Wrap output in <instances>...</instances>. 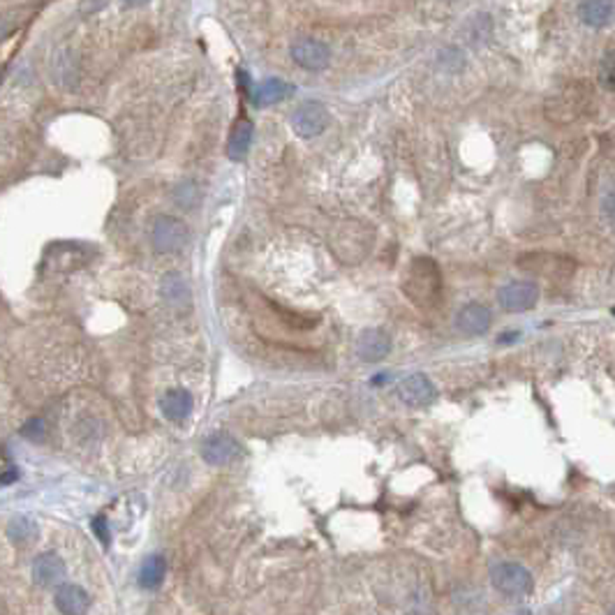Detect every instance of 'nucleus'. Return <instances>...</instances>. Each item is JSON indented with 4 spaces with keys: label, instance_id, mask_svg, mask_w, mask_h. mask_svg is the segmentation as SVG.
Wrapping results in <instances>:
<instances>
[{
    "label": "nucleus",
    "instance_id": "nucleus-9",
    "mask_svg": "<svg viewBox=\"0 0 615 615\" xmlns=\"http://www.w3.org/2000/svg\"><path fill=\"white\" fill-rule=\"evenodd\" d=\"M391 352V340L389 336L380 329H366L356 340V354L363 358V361H382L386 354Z\"/></svg>",
    "mask_w": 615,
    "mask_h": 615
},
{
    "label": "nucleus",
    "instance_id": "nucleus-18",
    "mask_svg": "<svg viewBox=\"0 0 615 615\" xmlns=\"http://www.w3.org/2000/svg\"><path fill=\"white\" fill-rule=\"evenodd\" d=\"M252 144V125L250 120H239L236 123V128L232 132V139H229V157L232 160H243L245 153H248V148Z\"/></svg>",
    "mask_w": 615,
    "mask_h": 615
},
{
    "label": "nucleus",
    "instance_id": "nucleus-5",
    "mask_svg": "<svg viewBox=\"0 0 615 615\" xmlns=\"http://www.w3.org/2000/svg\"><path fill=\"white\" fill-rule=\"evenodd\" d=\"M329 125V111L324 104L319 102H304L291 116V128L299 137L310 139L317 137L326 130Z\"/></svg>",
    "mask_w": 615,
    "mask_h": 615
},
{
    "label": "nucleus",
    "instance_id": "nucleus-16",
    "mask_svg": "<svg viewBox=\"0 0 615 615\" xmlns=\"http://www.w3.org/2000/svg\"><path fill=\"white\" fill-rule=\"evenodd\" d=\"M289 93H291V88L287 86L285 81L267 79V81L259 83L257 91H254V104H257V107H269V104L282 102L289 95Z\"/></svg>",
    "mask_w": 615,
    "mask_h": 615
},
{
    "label": "nucleus",
    "instance_id": "nucleus-13",
    "mask_svg": "<svg viewBox=\"0 0 615 615\" xmlns=\"http://www.w3.org/2000/svg\"><path fill=\"white\" fill-rule=\"evenodd\" d=\"M56 606H58L61 613L79 615V613H86V611H88L91 597H88L86 590L79 588V585L63 583V585H58V590H56Z\"/></svg>",
    "mask_w": 615,
    "mask_h": 615
},
{
    "label": "nucleus",
    "instance_id": "nucleus-20",
    "mask_svg": "<svg viewBox=\"0 0 615 615\" xmlns=\"http://www.w3.org/2000/svg\"><path fill=\"white\" fill-rule=\"evenodd\" d=\"M599 81L606 91L615 93V49L604 56V61L599 65Z\"/></svg>",
    "mask_w": 615,
    "mask_h": 615
},
{
    "label": "nucleus",
    "instance_id": "nucleus-17",
    "mask_svg": "<svg viewBox=\"0 0 615 615\" xmlns=\"http://www.w3.org/2000/svg\"><path fill=\"white\" fill-rule=\"evenodd\" d=\"M165 572H167L165 557L162 555H148L144 564H141L139 581L146 590H155V588H160V583L165 581Z\"/></svg>",
    "mask_w": 615,
    "mask_h": 615
},
{
    "label": "nucleus",
    "instance_id": "nucleus-10",
    "mask_svg": "<svg viewBox=\"0 0 615 615\" xmlns=\"http://www.w3.org/2000/svg\"><path fill=\"white\" fill-rule=\"evenodd\" d=\"M400 400L412 405V408H423L435 400V386L425 375H410L398 386Z\"/></svg>",
    "mask_w": 615,
    "mask_h": 615
},
{
    "label": "nucleus",
    "instance_id": "nucleus-12",
    "mask_svg": "<svg viewBox=\"0 0 615 615\" xmlns=\"http://www.w3.org/2000/svg\"><path fill=\"white\" fill-rule=\"evenodd\" d=\"M579 16L592 28H604L615 24V0H581Z\"/></svg>",
    "mask_w": 615,
    "mask_h": 615
},
{
    "label": "nucleus",
    "instance_id": "nucleus-25",
    "mask_svg": "<svg viewBox=\"0 0 615 615\" xmlns=\"http://www.w3.org/2000/svg\"><path fill=\"white\" fill-rule=\"evenodd\" d=\"M125 3H128V5H132V7H135V5H144V3H146V0H125Z\"/></svg>",
    "mask_w": 615,
    "mask_h": 615
},
{
    "label": "nucleus",
    "instance_id": "nucleus-19",
    "mask_svg": "<svg viewBox=\"0 0 615 615\" xmlns=\"http://www.w3.org/2000/svg\"><path fill=\"white\" fill-rule=\"evenodd\" d=\"M37 534V525L35 520L26 518V516H16L12 523H9V537L16 539V542H28Z\"/></svg>",
    "mask_w": 615,
    "mask_h": 615
},
{
    "label": "nucleus",
    "instance_id": "nucleus-22",
    "mask_svg": "<svg viewBox=\"0 0 615 615\" xmlns=\"http://www.w3.org/2000/svg\"><path fill=\"white\" fill-rule=\"evenodd\" d=\"M19 479V470H16V465H12V462H9V458L5 456L3 458V477H0V481H3V486H9L12 484V481H16Z\"/></svg>",
    "mask_w": 615,
    "mask_h": 615
},
{
    "label": "nucleus",
    "instance_id": "nucleus-7",
    "mask_svg": "<svg viewBox=\"0 0 615 615\" xmlns=\"http://www.w3.org/2000/svg\"><path fill=\"white\" fill-rule=\"evenodd\" d=\"M291 58H294V63H299L304 70L319 72L329 65L331 51L324 42L312 40V37H301V40L291 44Z\"/></svg>",
    "mask_w": 615,
    "mask_h": 615
},
{
    "label": "nucleus",
    "instance_id": "nucleus-24",
    "mask_svg": "<svg viewBox=\"0 0 615 615\" xmlns=\"http://www.w3.org/2000/svg\"><path fill=\"white\" fill-rule=\"evenodd\" d=\"M604 211H606L609 220L615 224V190L606 197V200H604Z\"/></svg>",
    "mask_w": 615,
    "mask_h": 615
},
{
    "label": "nucleus",
    "instance_id": "nucleus-3",
    "mask_svg": "<svg viewBox=\"0 0 615 615\" xmlns=\"http://www.w3.org/2000/svg\"><path fill=\"white\" fill-rule=\"evenodd\" d=\"M440 285H442V280H440L438 269H435V264L430 259H416L412 264V271H410L408 280H405L403 289L408 291L410 296L416 294V289H423V301H421V304H428V301H433L435 296H438Z\"/></svg>",
    "mask_w": 615,
    "mask_h": 615
},
{
    "label": "nucleus",
    "instance_id": "nucleus-14",
    "mask_svg": "<svg viewBox=\"0 0 615 615\" xmlns=\"http://www.w3.org/2000/svg\"><path fill=\"white\" fill-rule=\"evenodd\" d=\"M162 299L176 310H190L192 294L183 276H178V273H167L162 278Z\"/></svg>",
    "mask_w": 615,
    "mask_h": 615
},
{
    "label": "nucleus",
    "instance_id": "nucleus-2",
    "mask_svg": "<svg viewBox=\"0 0 615 615\" xmlns=\"http://www.w3.org/2000/svg\"><path fill=\"white\" fill-rule=\"evenodd\" d=\"M153 245L160 252H181L190 243V229L183 220L172 215H160L150 232Z\"/></svg>",
    "mask_w": 615,
    "mask_h": 615
},
{
    "label": "nucleus",
    "instance_id": "nucleus-21",
    "mask_svg": "<svg viewBox=\"0 0 615 615\" xmlns=\"http://www.w3.org/2000/svg\"><path fill=\"white\" fill-rule=\"evenodd\" d=\"M21 435H24L26 440H31V442H42V440L46 438L44 419H40V416H37V419H31V421H28L24 428H21Z\"/></svg>",
    "mask_w": 615,
    "mask_h": 615
},
{
    "label": "nucleus",
    "instance_id": "nucleus-11",
    "mask_svg": "<svg viewBox=\"0 0 615 615\" xmlns=\"http://www.w3.org/2000/svg\"><path fill=\"white\" fill-rule=\"evenodd\" d=\"M490 310L481 304H467L456 315V326L465 336H484L490 329Z\"/></svg>",
    "mask_w": 615,
    "mask_h": 615
},
{
    "label": "nucleus",
    "instance_id": "nucleus-26",
    "mask_svg": "<svg viewBox=\"0 0 615 615\" xmlns=\"http://www.w3.org/2000/svg\"><path fill=\"white\" fill-rule=\"evenodd\" d=\"M613 315H615V310H613Z\"/></svg>",
    "mask_w": 615,
    "mask_h": 615
},
{
    "label": "nucleus",
    "instance_id": "nucleus-15",
    "mask_svg": "<svg viewBox=\"0 0 615 615\" xmlns=\"http://www.w3.org/2000/svg\"><path fill=\"white\" fill-rule=\"evenodd\" d=\"M160 408H162V414L167 416L169 421L181 423L183 419H187V416L192 414L195 403H192V396L187 393V391L174 389V391H169V393L165 396L162 403H160Z\"/></svg>",
    "mask_w": 615,
    "mask_h": 615
},
{
    "label": "nucleus",
    "instance_id": "nucleus-4",
    "mask_svg": "<svg viewBox=\"0 0 615 615\" xmlns=\"http://www.w3.org/2000/svg\"><path fill=\"white\" fill-rule=\"evenodd\" d=\"M241 456V444L229 433H213L202 442V458L208 465L222 467Z\"/></svg>",
    "mask_w": 615,
    "mask_h": 615
},
{
    "label": "nucleus",
    "instance_id": "nucleus-6",
    "mask_svg": "<svg viewBox=\"0 0 615 615\" xmlns=\"http://www.w3.org/2000/svg\"><path fill=\"white\" fill-rule=\"evenodd\" d=\"M497 301L507 312L532 310L539 301V287L534 282H509L497 291Z\"/></svg>",
    "mask_w": 615,
    "mask_h": 615
},
{
    "label": "nucleus",
    "instance_id": "nucleus-1",
    "mask_svg": "<svg viewBox=\"0 0 615 615\" xmlns=\"http://www.w3.org/2000/svg\"><path fill=\"white\" fill-rule=\"evenodd\" d=\"M490 581L507 597H525L532 590V574L523 564L516 562H497L490 569Z\"/></svg>",
    "mask_w": 615,
    "mask_h": 615
},
{
    "label": "nucleus",
    "instance_id": "nucleus-23",
    "mask_svg": "<svg viewBox=\"0 0 615 615\" xmlns=\"http://www.w3.org/2000/svg\"><path fill=\"white\" fill-rule=\"evenodd\" d=\"M93 529H95V534L100 537L102 544H109V542H111V534H109V529H107V520H104V516L93 518Z\"/></svg>",
    "mask_w": 615,
    "mask_h": 615
},
{
    "label": "nucleus",
    "instance_id": "nucleus-8",
    "mask_svg": "<svg viewBox=\"0 0 615 615\" xmlns=\"http://www.w3.org/2000/svg\"><path fill=\"white\" fill-rule=\"evenodd\" d=\"M65 562L58 555L53 553H42L35 557L33 562V581L42 588H53V585H61L65 581Z\"/></svg>",
    "mask_w": 615,
    "mask_h": 615
}]
</instances>
